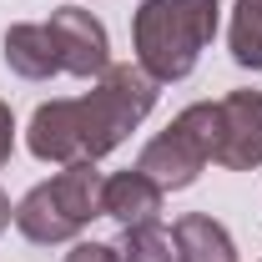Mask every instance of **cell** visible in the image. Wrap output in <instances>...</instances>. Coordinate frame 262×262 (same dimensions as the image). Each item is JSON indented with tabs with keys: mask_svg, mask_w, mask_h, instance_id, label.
<instances>
[{
	"mask_svg": "<svg viewBox=\"0 0 262 262\" xmlns=\"http://www.w3.org/2000/svg\"><path fill=\"white\" fill-rule=\"evenodd\" d=\"M217 20H222V0H141L131 15L136 66L157 86L192 76L202 51L217 35Z\"/></svg>",
	"mask_w": 262,
	"mask_h": 262,
	"instance_id": "1",
	"label": "cell"
},
{
	"mask_svg": "<svg viewBox=\"0 0 262 262\" xmlns=\"http://www.w3.org/2000/svg\"><path fill=\"white\" fill-rule=\"evenodd\" d=\"M157 81L141 66H106L96 86L76 101L81 106V126H86V162H101L106 151H116L131 131L141 126L157 106Z\"/></svg>",
	"mask_w": 262,
	"mask_h": 262,
	"instance_id": "2",
	"label": "cell"
},
{
	"mask_svg": "<svg viewBox=\"0 0 262 262\" xmlns=\"http://www.w3.org/2000/svg\"><path fill=\"white\" fill-rule=\"evenodd\" d=\"M222 146V106L217 101H192L187 111L171 116L162 136H151L136 157V171H146L162 192H182L202 177V166L217 162Z\"/></svg>",
	"mask_w": 262,
	"mask_h": 262,
	"instance_id": "3",
	"label": "cell"
},
{
	"mask_svg": "<svg viewBox=\"0 0 262 262\" xmlns=\"http://www.w3.org/2000/svg\"><path fill=\"white\" fill-rule=\"evenodd\" d=\"M46 31H51V40H56L61 71L81 76V81H91V76H101V71L111 66L106 26H101L91 10H81V5H56L51 20H46Z\"/></svg>",
	"mask_w": 262,
	"mask_h": 262,
	"instance_id": "4",
	"label": "cell"
},
{
	"mask_svg": "<svg viewBox=\"0 0 262 262\" xmlns=\"http://www.w3.org/2000/svg\"><path fill=\"white\" fill-rule=\"evenodd\" d=\"M26 146L35 162L71 166L86 162V126H81V106L76 101H40L26 126Z\"/></svg>",
	"mask_w": 262,
	"mask_h": 262,
	"instance_id": "5",
	"label": "cell"
},
{
	"mask_svg": "<svg viewBox=\"0 0 262 262\" xmlns=\"http://www.w3.org/2000/svg\"><path fill=\"white\" fill-rule=\"evenodd\" d=\"M217 106H222L217 166H227V171L262 166V91H227Z\"/></svg>",
	"mask_w": 262,
	"mask_h": 262,
	"instance_id": "6",
	"label": "cell"
},
{
	"mask_svg": "<svg viewBox=\"0 0 262 262\" xmlns=\"http://www.w3.org/2000/svg\"><path fill=\"white\" fill-rule=\"evenodd\" d=\"M162 187L146 177V171H111L106 177V192H101V217H111L116 227H141V222H157L162 217Z\"/></svg>",
	"mask_w": 262,
	"mask_h": 262,
	"instance_id": "7",
	"label": "cell"
},
{
	"mask_svg": "<svg viewBox=\"0 0 262 262\" xmlns=\"http://www.w3.org/2000/svg\"><path fill=\"white\" fill-rule=\"evenodd\" d=\"M5 66L20 76V81H51L61 71V56H56V40L40 20H20L5 31Z\"/></svg>",
	"mask_w": 262,
	"mask_h": 262,
	"instance_id": "8",
	"label": "cell"
},
{
	"mask_svg": "<svg viewBox=\"0 0 262 262\" xmlns=\"http://www.w3.org/2000/svg\"><path fill=\"white\" fill-rule=\"evenodd\" d=\"M15 227H20V237L35 242V247H56V242H71V237L81 232V222H71L66 207L51 196V187L40 182V187H31V192L20 196V207H15Z\"/></svg>",
	"mask_w": 262,
	"mask_h": 262,
	"instance_id": "9",
	"label": "cell"
},
{
	"mask_svg": "<svg viewBox=\"0 0 262 262\" xmlns=\"http://www.w3.org/2000/svg\"><path fill=\"white\" fill-rule=\"evenodd\" d=\"M51 196L66 207V217L71 222H91V217H101V192H106V177L96 171V162H71V166H61L51 182Z\"/></svg>",
	"mask_w": 262,
	"mask_h": 262,
	"instance_id": "10",
	"label": "cell"
},
{
	"mask_svg": "<svg viewBox=\"0 0 262 262\" xmlns=\"http://www.w3.org/2000/svg\"><path fill=\"white\" fill-rule=\"evenodd\" d=\"M177 252L182 262H237V242H232V232L217 222V217H207V212H187V217H177Z\"/></svg>",
	"mask_w": 262,
	"mask_h": 262,
	"instance_id": "11",
	"label": "cell"
},
{
	"mask_svg": "<svg viewBox=\"0 0 262 262\" xmlns=\"http://www.w3.org/2000/svg\"><path fill=\"white\" fill-rule=\"evenodd\" d=\"M227 46L242 71H262V0H237L232 5Z\"/></svg>",
	"mask_w": 262,
	"mask_h": 262,
	"instance_id": "12",
	"label": "cell"
},
{
	"mask_svg": "<svg viewBox=\"0 0 262 262\" xmlns=\"http://www.w3.org/2000/svg\"><path fill=\"white\" fill-rule=\"evenodd\" d=\"M116 252H121V262H182V252H177V232L162 227V222L121 227Z\"/></svg>",
	"mask_w": 262,
	"mask_h": 262,
	"instance_id": "13",
	"label": "cell"
},
{
	"mask_svg": "<svg viewBox=\"0 0 262 262\" xmlns=\"http://www.w3.org/2000/svg\"><path fill=\"white\" fill-rule=\"evenodd\" d=\"M66 262H121V252H116L111 242H76V247L66 252Z\"/></svg>",
	"mask_w": 262,
	"mask_h": 262,
	"instance_id": "14",
	"label": "cell"
},
{
	"mask_svg": "<svg viewBox=\"0 0 262 262\" xmlns=\"http://www.w3.org/2000/svg\"><path fill=\"white\" fill-rule=\"evenodd\" d=\"M10 151H15V116H10V106L0 101V166L10 162Z\"/></svg>",
	"mask_w": 262,
	"mask_h": 262,
	"instance_id": "15",
	"label": "cell"
},
{
	"mask_svg": "<svg viewBox=\"0 0 262 262\" xmlns=\"http://www.w3.org/2000/svg\"><path fill=\"white\" fill-rule=\"evenodd\" d=\"M10 222H15V207H10V196H5V192H0V232H5V227H10Z\"/></svg>",
	"mask_w": 262,
	"mask_h": 262,
	"instance_id": "16",
	"label": "cell"
}]
</instances>
